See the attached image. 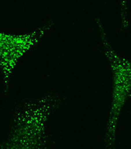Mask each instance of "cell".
<instances>
[{
	"label": "cell",
	"instance_id": "4",
	"mask_svg": "<svg viewBox=\"0 0 131 149\" xmlns=\"http://www.w3.org/2000/svg\"><path fill=\"white\" fill-rule=\"evenodd\" d=\"M121 10V27L125 29L129 26V20L128 17V0H119Z\"/></svg>",
	"mask_w": 131,
	"mask_h": 149
},
{
	"label": "cell",
	"instance_id": "2",
	"mask_svg": "<svg viewBox=\"0 0 131 149\" xmlns=\"http://www.w3.org/2000/svg\"><path fill=\"white\" fill-rule=\"evenodd\" d=\"M97 24L101 36L103 51L112 73V92L104 136L105 146L113 148L116 132L121 112L127 101L131 97V59L118 54L108 39L102 22L97 20Z\"/></svg>",
	"mask_w": 131,
	"mask_h": 149
},
{
	"label": "cell",
	"instance_id": "3",
	"mask_svg": "<svg viewBox=\"0 0 131 149\" xmlns=\"http://www.w3.org/2000/svg\"><path fill=\"white\" fill-rule=\"evenodd\" d=\"M53 26L49 22L32 31L15 34L0 31V69L1 70L5 92L20 61L43 39Z\"/></svg>",
	"mask_w": 131,
	"mask_h": 149
},
{
	"label": "cell",
	"instance_id": "1",
	"mask_svg": "<svg viewBox=\"0 0 131 149\" xmlns=\"http://www.w3.org/2000/svg\"><path fill=\"white\" fill-rule=\"evenodd\" d=\"M61 103L60 96L48 94L18 106L5 146L12 148H43L48 146L47 124L50 117Z\"/></svg>",
	"mask_w": 131,
	"mask_h": 149
}]
</instances>
